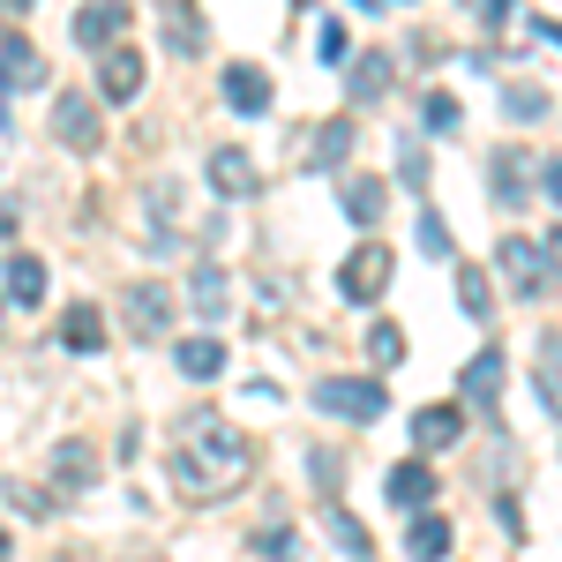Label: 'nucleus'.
Returning <instances> with one entry per match:
<instances>
[{"label": "nucleus", "mask_w": 562, "mask_h": 562, "mask_svg": "<svg viewBox=\"0 0 562 562\" xmlns=\"http://www.w3.org/2000/svg\"><path fill=\"white\" fill-rule=\"evenodd\" d=\"M503 375H510V360H503L495 346H487V352H473V360H465V375H458V397L487 413V405H495V390H503Z\"/></svg>", "instance_id": "ddd939ff"}, {"label": "nucleus", "mask_w": 562, "mask_h": 562, "mask_svg": "<svg viewBox=\"0 0 562 562\" xmlns=\"http://www.w3.org/2000/svg\"><path fill=\"white\" fill-rule=\"evenodd\" d=\"M15 225H23V217H15V203H0V240H15Z\"/></svg>", "instance_id": "a19ab883"}, {"label": "nucleus", "mask_w": 562, "mask_h": 562, "mask_svg": "<svg viewBox=\"0 0 562 562\" xmlns=\"http://www.w3.org/2000/svg\"><path fill=\"white\" fill-rule=\"evenodd\" d=\"M121 315H128V338H166V330H173V285L135 278L128 301H121Z\"/></svg>", "instance_id": "20e7f679"}, {"label": "nucleus", "mask_w": 562, "mask_h": 562, "mask_svg": "<svg viewBox=\"0 0 562 562\" xmlns=\"http://www.w3.org/2000/svg\"><path fill=\"white\" fill-rule=\"evenodd\" d=\"M323 532H330V540H338V548H346L352 562H375V540H368V525L352 518V510H338V503H323Z\"/></svg>", "instance_id": "5701e85b"}, {"label": "nucleus", "mask_w": 562, "mask_h": 562, "mask_svg": "<svg viewBox=\"0 0 562 562\" xmlns=\"http://www.w3.org/2000/svg\"><path fill=\"white\" fill-rule=\"evenodd\" d=\"M307 480H315V495L338 503V487H346V450H307Z\"/></svg>", "instance_id": "cd10ccee"}, {"label": "nucleus", "mask_w": 562, "mask_h": 562, "mask_svg": "<svg viewBox=\"0 0 562 562\" xmlns=\"http://www.w3.org/2000/svg\"><path fill=\"white\" fill-rule=\"evenodd\" d=\"M166 45H173L180 60H188V53H203V45H211V31H203L195 15H180V8H166Z\"/></svg>", "instance_id": "c85d7f7f"}, {"label": "nucleus", "mask_w": 562, "mask_h": 562, "mask_svg": "<svg viewBox=\"0 0 562 562\" xmlns=\"http://www.w3.org/2000/svg\"><path fill=\"white\" fill-rule=\"evenodd\" d=\"M458 307H465L473 323H495V285H487V270H473V262L458 270Z\"/></svg>", "instance_id": "a878e982"}, {"label": "nucleus", "mask_w": 562, "mask_h": 562, "mask_svg": "<svg viewBox=\"0 0 562 562\" xmlns=\"http://www.w3.org/2000/svg\"><path fill=\"white\" fill-rule=\"evenodd\" d=\"M90 480H98V458H90V442H60V450H53V495L68 503V495H83Z\"/></svg>", "instance_id": "f3484780"}, {"label": "nucleus", "mask_w": 562, "mask_h": 562, "mask_svg": "<svg viewBox=\"0 0 562 562\" xmlns=\"http://www.w3.org/2000/svg\"><path fill=\"white\" fill-rule=\"evenodd\" d=\"M397 180H405V188H420V180H428V158H420V143H405V158H397Z\"/></svg>", "instance_id": "c9c22d12"}, {"label": "nucleus", "mask_w": 562, "mask_h": 562, "mask_svg": "<svg viewBox=\"0 0 562 562\" xmlns=\"http://www.w3.org/2000/svg\"><path fill=\"white\" fill-rule=\"evenodd\" d=\"M0 330H8V293H0Z\"/></svg>", "instance_id": "c03bdc74"}, {"label": "nucleus", "mask_w": 562, "mask_h": 562, "mask_svg": "<svg viewBox=\"0 0 562 562\" xmlns=\"http://www.w3.org/2000/svg\"><path fill=\"white\" fill-rule=\"evenodd\" d=\"M503 113H510V121H540V113H548V90L510 83V98H503Z\"/></svg>", "instance_id": "473e14b6"}, {"label": "nucleus", "mask_w": 562, "mask_h": 562, "mask_svg": "<svg viewBox=\"0 0 562 562\" xmlns=\"http://www.w3.org/2000/svg\"><path fill=\"white\" fill-rule=\"evenodd\" d=\"M525 188H540L532 150H518V143H510V150H495V158H487V195H495V203H525Z\"/></svg>", "instance_id": "6e6552de"}, {"label": "nucleus", "mask_w": 562, "mask_h": 562, "mask_svg": "<svg viewBox=\"0 0 562 562\" xmlns=\"http://www.w3.org/2000/svg\"><path fill=\"white\" fill-rule=\"evenodd\" d=\"M8 555H15V540H8V525H0V562H8Z\"/></svg>", "instance_id": "37998d69"}, {"label": "nucleus", "mask_w": 562, "mask_h": 562, "mask_svg": "<svg viewBox=\"0 0 562 562\" xmlns=\"http://www.w3.org/2000/svg\"><path fill=\"white\" fill-rule=\"evenodd\" d=\"M315 53H323V60H346V53H352V31H346V23H323Z\"/></svg>", "instance_id": "f704fd0d"}, {"label": "nucleus", "mask_w": 562, "mask_h": 562, "mask_svg": "<svg viewBox=\"0 0 562 562\" xmlns=\"http://www.w3.org/2000/svg\"><path fill=\"white\" fill-rule=\"evenodd\" d=\"M121 38H128V0H83L76 8V45L83 53H105Z\"/></svg>", "instance_id": "423d86ee"}, {"label": "nucleus", "mask_w": 562, "mask_h": 562, "mask_svg": "<svg viewBox=\"0 0 562 562\" xmlns=\"http://www.w3.org/2000/svg\"><path fill=\"white\" fill-rule=\"evenodd\" d=\"M540 405L548 420H562V338H540Z\"/></svg>", "instance_id": "bb28decb"}, {"label": "nucleus", "mask_w": 562, "mask_h": 562, "mask_svg": "<svg viewBox=\"0 0 562 562\" xmlns=\"http://www.w3.org/2000/svg\"><path fill=\"white\" fill-rule=\"evenodd\" d=\"M495 270L510 278V293H518V301H540V285H548V248H540V240H525V233H510V240L495 248Z\"/></svg>", "instance_id": "39448f33"}, {"label": "nucleus", "mask_w": 562, "mask_h": 562, "mask_svg": "<svg viewBox=\"0 0 562 562\" xmlns=\"http://www.w3.org/2000/svg\"><path fill=\"white\" fill-rule=\"evenodd\" d=\"M225 105H233V113H248V121L270 113V76L248 68V60H233V68H225Z\"/></svg>", "instance_id": "dca6fc26"}, {"label": "nucleus", "mask_w": 562, "mask_h": 562, "mask_svg": "<svg viewBox=\"0 0 562 562\" xmlns=\"http://www.w3.org/2000/svg\"><path fill=\"white\" fill-rule=\"evenodd\" d=\"M458 121H465V113H458V98H442V90L420 98V128H428V135H450Z\"/></svg>", "instance_id": "7c9ffc66"}, {"label": "nucleus", "mask_w": 562, "mask_h": 562, "mask_svg": "<svg viewBox=\"0 0 562 562\" xmlns=\"http://www.w3.org/2000/svg\"><path fill=\"white\" fill-rule=\"evenodd\" d=\"M338 293H346L352 307H368V301H383V293H390V248H383V240H368V248H352V256H346Z\"/></svg>", "instance_id": "7ed1b4c3"}, {"label": "nucleus", "mask_w": 562, "mask_h": 562, "mask_svg": "<svg viewBox=\"0 0 562 562\" xmlns=\"http://www.w3.org/2000/svg\"><path fill=\"white\" fill-rule=\"evenodd\" d=\"M0 278H8L0 293H8L15 307H38L45 301V262L38 256H8V270H0Z\"/></svg>", "instance_id": "412c9836"}, {"label": "nucleus", "mask_w": 562, "mask_h": 562, "mask_svg": "<svg viewBox=\"0 0 562 562\" xmlns=\"http://www.w3.org/2000/svg\"><path fill=\"white\" fill-rule=\"evenodd\" d=\"M53 346H60V352H98V346H105V315H98L90 301H76L60 323H53Z\"/></svg>", "instance_id": "4468645a"}, {"label": "nucleus", "mask_w": 562, "mask_h": 562, "mask_svg": "<svg viewBox=\"0 0 562 562\" xmlns=\"http://www.w3.org/2000/svg\"><path fill=\"white\" fill-rule=\"evenodd\" d=\"M45 83V53L23 31H0V90H38Z\"/></svg>", "instance_id": "9d476101"}, {"label": "nucleus", "mask_w": 562, "mask_h": 562, "mask_svg": "<svg viewBox=\"0 0 562 562\" xmlns=\"http://www.w3.org/2000/svg\"><path fill=\"white\" fill-rule=\"evenodd\" d=\"M248 473H256V442H248V428H233L217 405H195L173 428V487L188 503H225V495L248 487Z\"/></svg>", "instance_id": "f257e3e1"}, {"label": "nucleus", "mask_w": 562, "mask_h": 562, "mask_svg": "<svg viewBox=\"0 0 562 562\" xmlns=\"http://www.w3.org/2000/svg\"><path fill=\"white\" fill-rule=\"evenodd\" d=\"M480 8V23H503V15H510V0H473Z\"/></svg>", "instance_id": "ea45409f"}, {"label": "nucleus", "mask_w": 562, "mask_h": 562, "mask_svg": "<svg viewBox=\"0 0 562 562\" xmlns=\"http://www.w3.org/2000/svg\"><path fill=\"white\" fill-rule=\"evenodd\" d=\"M23 8H31V0H0V23H8V15H23Z\"/></svg>", "instance_id": "79ce46f5"}, {"label": "nucleus", "mask_w": 562, "mask_h": 562, "mask_svg": "<svg viewBox=\"0 0 562 562\" xmlns=\"http://www.w3.org/2000/svg\"><path fill=\"white\" fill-rule=\"evenodd\" d=\"M53 135H60L68 150H98V143H105V128H98V105H90L83 90L53 98Z\"/></svg>", "instance_id": "0eeeda50"}, {"label": "nucleus", "mask_w": 562, "mask_h": 562, "mask_svg": "<svg viewBox=\"0 0 562 562\" xmlns=\"http://www.w3.org/2000/svg\"><path fill=\"white\" fill-rule=\"evenodd\" d=\"M540 248H548V270H562V225H548V240H540Z\"/></svg>", "instance_id": "58836bf2"}, {"label": "nucleus", "mask_w": 562, "mask_h": 562, "mask_svg": "<svg viewBox=\"0 0 562 562\" xmlns=\"http://www.w3.org/2000/svg\"><path fill=\"white\" fill-rule=\"evenodd\" d=\"M173 360H180V375H188V383H211V375H225V346H217V338H180Z\"/></svg>", "instance_id": "4be33fe9"}, {"label": "nucleus", "mask_w": 562, "mask_h": 562, "mask_svg": "<svg viewBox=\"0 0 562 562\" xmlns=\"http://www.w3.org/2000/svg\"><path fill=\"white\" fill-rule=\"evenodd\" d=\"M188 301H195V315H203V323H217V315L233 307V285H225V270H211V262H203V270L188 278Z\"/></svg>", "instance_id": "b1692460"}, {"label": "nucleus", "mask_w": 562, "mask_h": 562, "mask_svg": "<svg viewBox=\"0 0 562 562\" xmlns=\"http://www.w3.org/2000/svg\"><path fill=\"white\" fill-rule=\"evenodd\" d=\"M256 555H278V562H293V555H301V540H293L285 525H270V532H256Z\"/></svg>", "instance_id": "72a5a7b5"}, {"label": "nucleus", "mask_w": 562, "mask_h": 562, "mask_svg": "<svg viewBox=\"0 0 562 562\" xmlns=\"http://www.w3.org/2000/svg\"><path fill=\"white\" fill-rule=\"evenodd\" d=\"M390 76H397V68H390V53H368V60H352V68H346V83H352L360 105H375V98L390 90Z\"/></svg>", "instance_id": "393cba45"}, {"label": "nucleus", "mask_w": 562, "mask_h": 562, "mask_svg": "<svg viewBox=\"0 0 562 562\" xmlns=\"http://www.w3.org/2000/svg\"><path fill=\"white\" fill-rule=\"evenodd\" d=\"M413 233H420V256H435V262H450V256H458V240H450L442 211H420V225H413Z\"/></svg>", "instance_id": "c756f323"}, {"label": "nucleus", "mask_w": 562, "mask_h": 562, "mask_svg": "<svg viewBox=\"0 0 562 562\" xmlns=\"http://www.w3.org/2000/svg\"><path fill=\"white\" fill-rule=\"evenodd\" d=\"M383 203H390V188L375 173H346V180H338V211H346L352 225H375V217H383Z\"/></svg>", "instance_id": "2eb2a0df"}, {"label": "nucleus", "mask_w": 562, "mask_h": 562, "mask_svg": "<svg viewBox=\"0 0 562 562\" xmlns=\"http://www.w3.org/2000/svg\"><path fill=\"white\" fill-rule=\"evenodd\" d=\"M368 352H375V368H397V360H405V330H397V323H375V330H368Z\"/></svg>", "instance_id": "2f4dec72"}, {"label": "nucleus", "mask_w": 562, "mask_h": 562, "mask_svg": "<svg viewBox=\"0 0 562 562\" xmlns=\"http://www.w3.org/2000/svg\"><path fill=\"white\" fill-rule=\"evenodd\" d=\"M383 487H390L397 510H428V503H435V465H428V458H413V465H397Z\"/></svg>", "instance_id": "a211bd4d"}, {"label": "nucleus", "mask_w": 562, "mask_h": 562, "mask_svg": "<svg viewBox=\"0 0 562 562\" xmlns=\"http://www.w3.org/2000/svg\"><path fill=\"white\" fill-rule=\"evenodd\" d=\"M525 31H532V38H548V45H562V23H548V15H532Z\"/></svg>", "instance_id": "4c0bfd02"}, {"label": "nucleus", "mask_w": 562, "mask_h": 562, "mask_svg": "<svg viewBox=\"0 0 562 562\" xmlns=\"http://www.w3.org/2000/svg\"><path fill=\"white\" fill-rule=\"evenodd\" d=\"M346 158H352V121H346V113H338V121H323V128L307 135L301 166H307V173H338Z\"/></svg>", "instance_id": "f8f14e48"}, {"label": "nucleus", "mask_w": 562, "mask_h": 562, "mask_svg": "<svg viewBox=\"0 0 562 562\" xmlns=\"http://www.w3.org/2000/svg\"><path fill=\"white\" fill-rule=\"evenodd\" d=\"M307 405H315V413H330V420H360V428H368V420H383V383H375V375H323V383L307 390Z\"/></svg>", "instance_id": "f03ea898"}, {"label": "nucleus", "mask_w": 562, "mask_h": 562, "mask_svg": "<svg viewBox=\"0 0 562 562\" xmlns=\"http://www.w3.org/2000/svg\"><path fill=\"white\" fill-rule=\"evenodd\" d=\"M540 195H548V203H562V158H555V166H540Z\"/></svg>", "instance_id": "e433bc0d"}, {"label": "nucleus", "mask_w": 562, "mask_h": 562, "mask_svg": "<svg viewBox=\"0 0 562 562\" xmlns=\"http://www.w3.org/2000/svg\"><path fill=\"white\" fill-rule=\"evenodd\" d=\"M135 90H143V53H135V45H105V53H98V98L128 105Z\"/></svg>", "instance_id": "1a4fd4ad"}, {"label": "nucleus", "mask_w": 562, "mask_h": 562, "mask_svg": "<svg viewBox=\"0 0 562 562\" xmlns=\"http://www.w3.org/2000/svg\"><path fill=\"white\" fill-rule=\"evenodd\" d=\"M166 8H180V0H166Z\"/></svg>", "instance_id": "a18cd8bd"}, {"label": "nucleus", "mask_w": 562, "mask_h": 562, "mask_svg": "<svg viewBox=\"0 0 562 562\" xmlns=\"http://www.w3.org/2000/svg\"><path fill=\"white\" fill-rule=\"evenodd\" d=\"M405 555H413V562H442V555H450V518H435V510H413Z\"/></svg>", "instance_id": "aec40b11"}, {"label": "nucleus", "mask_w": 562, "mask_h": 562, "mask_svg": "<svg viewBox=\"0 0 562 562\" xmlns=\"http://www.w3.org/2000/svg\"><path fill=\"white\" fill-rule=\"evenodd\" d=\"M211 188L225 195V203L256 195V158H248L240 143H217V150H211Z\"/></svg>", "instance_id": "9b49d317"}, {"label": "nucleus", "mask_w": 562, "mask_h": 562, "mask_svg": "<svg viewBox=\"0 0 562 562\" xmlns=\"http://www.w3.org/2000/svg\"><path fill=\"white\" fill-rule=\"evenodd\" d=\"M458 435H465V413H458V405H420V413H413V442H420V450H450Z\"/></svg>", "instance_id": "6ab92c4d"}]
</instances>
